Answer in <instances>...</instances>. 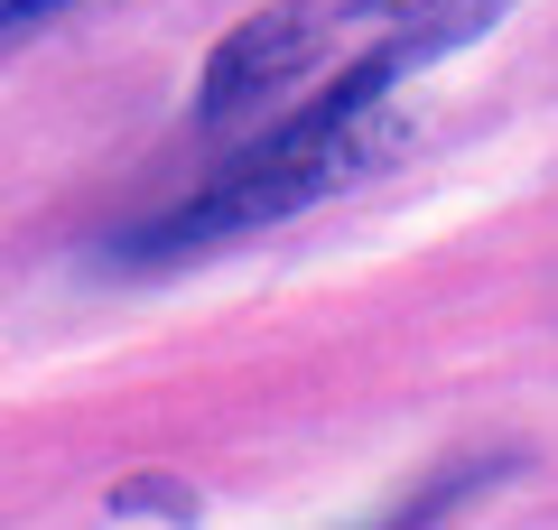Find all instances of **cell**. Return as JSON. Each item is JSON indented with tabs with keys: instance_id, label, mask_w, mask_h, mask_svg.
Instances as JSON below:
<instances>
[{
	"instance_id": "obj_5",
	"label": "cell",
	"mask_w": 558,
	"mask_h": 530,
	"mask_svg": "<svg viewBox=\"0 0 558 530\" xmlns=\"http://www.w3.org/2000/svg\"><path fill=\"white\" fill-rule=\"evenodd\" d=\"M75 0H0V47H20V38H38L47 20H65Z\"/></svg>"
},
{
	"instance_id": "obj_1",
	"label": "cell",
	"mask_w": 558,
	"mask_h": 530,
	"mask_svg": "<svg viewBox=\"0 0 558 530\" xmlns=\"http://www.w3.org/2000/svg\"><path fill=\"white\" fill-rule=\"evenodd\" d=\"M336 38H344V10H336V0H270V10H252V20H233L215 38V57H205L196 112L215 121V131H233L242 112H260L270 94H289V84H299Z\"/></svg>"
},
{
	"instance_id": "obj_4",
	"label": "cell",
	"mask_w": 558,
	"mask_h": 530,
	"mask_svg": "<svg viewBox=\"0 0 558 530\" xmlns=\"http://www.w3.org/2000/svg\"><path fill=\"white\" fill-rule=\"evenodd\" d=\"M494 474H502L494 456H457V466H447L438 484H418L410 503H400V521H428V511H447V503H457V493H475V484H494Z\"/></svg>"
},
{
	"instance_id": "obj_2",
	"label": "cell",
	"mask_w": 558,
	"mask_h": 530,
	"mask_svg": "<svg viewBox=\"0 0 558 530\" xmlns=\"http://www.w3.org/2000/svg\"><path fill=\"white\" fill-rule=\"evenodd\" d=\"M502 20H512V0H418L400 28H381V47H400V65L418 75V65H438L447 47H475Z\"/></svg>"
},
{
	"instance_id": "obj_3",
	"label": "cell",
	"mask_w": 558,
	"mask_h": 530,
	"mask_svg": "<svg viewBox=\"0 0 558 530\" xmlns=\"http://www.w3.org/2000/svg\"><path fill=\"white\" fill-rule=\"evenodd\" d=\"M102 511H112V521H196V493H186L178 474H121Z\"/></svg>"
}]
</instances>
